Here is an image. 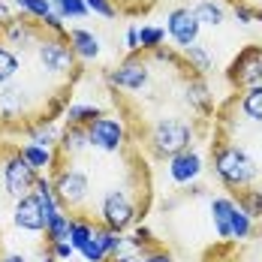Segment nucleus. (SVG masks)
<instances>
[{"mask_svg":"<svg viewBox=\"0 0 262 262\" xmlns=\"http://www.w3.org/2000/svg\"><path fill=\"white\" fill-rule=\"evenodd\" d=\"M81 76L84 60L57 12L36 18L12 9L0 21V139L49 130L70 108Z\"/></svg>","mask_w":262,"mask_h":262,"instance_id":"nucleus-1","label":"nucleus"},{"mask_svg":"<svg viewBox=\"0 0 262 262\" xmlns=\"http://www.w3.org/2000/svg\"><path fill=\"white\" fill-rule=\"evenodd\" d=\"M211 169L220 178V184L229 187L235 196L253 187L262 190V166L256 163V157H250V151L238 139L220 130H214L211 139Z\"/></svg>","mask_w":262,"mask_h":262,"instance_id":"nucleus-2","label":"nucleus"},{"mask_svg":"<svg viewBox=\"0 0 262 262\" xmlns=\"http://www.w3.org/2000/svg\"><path fill=\"white\" fill-rule=\"evenodd\" d=\"M199 133H202V127L196 121H187L181 115H160L139 136H142V145L151 151V157L169 163L172 157L190 151Z\"/></svg>","mask_w":262,"mask_h":262,"instance_id":"nucleus-3","label":"nucleus"},{"mask_svg":"<svg viewBox=\"0 0 262 262\" xmlns=\"http://www.w3.org/2000/svg\"><path fill=\"white\" fill-rule=\"evenodd\" d=\"M154 76V60L148 52H133L127 54L118 67L105 70V81L112 91H121V94H142L148 88V81Z\"/></svg>","mask_w":262,"mask_h":262,"instance_id":"nucleus-4","label":"nucleus"},{"mask_svg":"<svg viewBox=\"0 0 262 262\" xmlns=\"http://www.w3.org/2000/svg\"><path fill=\"white\" fill-rule=\"evenodd\" d=\"M88 139H91V148L100 154H124V148L130 145L127 124L121 118H112V115H100L88 127Z\"/></svg>","mask_w":262,"mask_h":262,"instance_id":"nucleus-5","label":"nucleus"},{"mask_svg":"<svg viewBox=\"0 0 262 262\" xmlns=\"http://www.w3.org/2000/svg\"><path fill=\"white\" fill-rule=\"evenodd\" d=\"M226 81H229L235 91L262 84V46L259 42L244 46V49L232 57V63H229V70H226Z\"/></svg>","mask_w":262,"mask_h":262,"instance_id":"nucleus-6","label":"nucleus"},{"mask_svg":"<svg viewBox=\"0 0 262 262\" xmlns=\"http://www.w3.org/2000/svg\"><path fill=\"white\" fill-rule=\"evenodd\" d=\"M199 18H196V12L190 9V6H175V9H169V15H166V33H169V39L178 46V49H190V46H196V39H199Z\"/></svg>","mask_w":262,"mask_h":262,"instance_id":"nucleus-7","label":"nucleus"},{"mask_svg":"<svg viewBox=\"0 0 262 262\" xmlns=\"http://www.w3.org/2000/svg\"><path fill=\"white\" fill-rule=\"evenodd\" d=\"M199 175H202V157H199L193 148L169 160V178L175 184H181V187L184 184H193Z\"/></svg>","mask_w":262,"mask_h":262,"instance_id":"nucleus-8","label":"nucleus"},{"mask_svg":"<svg viewBox=\"0 0 262 262\" xmlns=\"http://www.w3.org/2000/svg\"><path fill=\"white\" fill-rule=\"evenodd\" d=\"M211 208V223H214V232L223 241H232V226H229V217H232V208H235V199L232 196H211L208 199Z\"/></svg>","mask_w":262,"mask_h":262,"instance_id":"nucleus-9","label":"nucleus"},{"mask_svg":"<svg viewBox=\"0 0 262 262\" xmlns=\"http://www.w3.org/2000/svg\"><path fill=\"white\" fill-rule=\"evenodd\" d=\"M70 39H73V49L81 60H94L100 54V39L91 33V30H81V27H70Z\"/></svg>","mask_w":262,"mask_h":262,"instance_id":"nucleus-10","label":"nucleus"},{"mask_svg":"<svg viewBox=\"0 0 262 262\" xmlns=\"http://www.w3.org/2000/svg\"><path fill=\"white\" fill-rule=\"evenodd\" d=\"M193 12H196L199 25H208V27H220L226 21V9H223V3H217V0H199V3L193 6Z\"/></svg>","mask_w":262,"mask_h":262,"instance_id":"nucleus-11","label":"nucleus"},{"mask_svg":"<svg viewBox=\"0 0 262 262\" xmlns=\"http://www.w3.org/2000/svg\"><path fill=\"white\" fill-rule=\"evenodd\" d=\"M184 60L190 63V70L193 73H199V76H208L211 73V67H214V60H211V52L205 49V46H190V49H184Z\"/></svg>","mask_w":262,"mask_h":262,"instance_id":"nucleus-12","label":"nucleus"},{"mask_svg":"<svg viewBox=\"0 0 262 262\" xmlns=\"http://www.w3.org/2000/svg\"><path fill=\"white\" fill-rule=\"evenodd\" d=\"M229 226H232V241H247V238L253 235V220H250V214L241 208L238 202H235V208H232Z\"/></svg>","mask_w":262,"mask_h":262,"instance_id":"nucleus-13","label":"nucleus"},{"mask_svg":"<svg viewBox=\"0 0 262 262\" xmlns=\"http://www.w3.org/2000/svg\"><path fill=\"white\" fill-rule=\"evenodd\" d=\"M166 42V30L157 25H142L139 27V52H154Z\"/></svg>","mask_w":262,"mask_h":262,"instance_id":"nucleus-14","label":"nucleus"},{"mask_svg":"<svg viewBox=\"0 0 262 262\" xmlns=\"http://www.w3.org/2000/svg\"><path fill=\"white\" fill-rule=\"evenodd\" d=\"M100 115H105L103 108H97V105H70L67 108V124H81V127H91Z\"/></svg>","mask_w":262,"mask_h":262,"instance_id":"nucleus-15","label":"nucleus"},{"mask_svg":"<svg viewBox=\"0 0 262 262\" xmlns=\"http://www.w3.org/2000/svg\"><path fill=\"white\" fill-rule=\"evenodd\" d=\"M241 208L250 214V220H262V190L259 187H253V190H244V193H238L232 196Z\"/></svg>","mask_w":262,"mask_h":262,"instance_id":"nucleus-16","label":"nucleus"},{"mask_svg":"<svg viewBox=\"0 0 262 262\" xmlns=\"http://www.w3.org/2000/svg\"><path fill=\"white\" fill-rule=\"evenodd\" d=\"M21 154H25V160L36 169V172H42V169L49 172V166H52V151H49V148L30 142V145H21Z\"/></svg>","mask_w":262,"mask_h":262,"instance_id":"nucleus-17","label":"nucleus"},{"mask_svg":"<svg viewBox=\"0 0 262 262\" xmlns=\"http://www.w3.org/2000/svg\"><path fill=\"white\" fill-rule=\"evenodd\" d=\"M52 6L57 9L60 18H84L91 12L84 0H52Z\"/></svg>","mask_w":262,"mask_h":262,"instance_id":"nucleus-18","label":"nucleus"},{"mask_svg":"<svg viewBox=\"0 0 262 262\" xmlns=\"http://www.w3.org/2000/svg\"><path fill=\"white\" fill-rule=\"evenodd\" d=\"M49 241H52V244L70 241V217H67V214H57L52 223H49Z\"/></svg>","mask_w":262,"mask_h":262,"instance_id":"nucleus-19","label":"nucleus"},{"mask_svg":"<svg viewBox=\"0 0 262 262\" xmlns=\"http://www.w3.org/2000/svg\"><path fill=\"white\" fill-rule=\"evenodd\" d=\"M12 3H15V9L30 12V15H36V18L52 15V0H12Z\"/></svg>","mask_w":262,"mask_h":262,"instance_id":"nucleus-20","label":"nucleus"},{"mask_svg":"<svg viewBox=\"0 0 262 262\" xmlns=\"http://www.w3.org/2000/svg\"><path fill=\"white\" fill-rule=\"evenodd\" d=\"M88 3V9L94 12V15H100V18H118V6L112 3V0H84Z\"/></svg>","mask_w":262,"mask_h":262,"instance_id":"nucleus-21","label":"nucleus"},{"mask_svg":"<svg viewBox=\"0 0 262 262\" xmlns=\"http://www.w3.org/2000/svg\"><path fill=\"white\" fill-rule=\"evenodd\" d=\"M142 262H178V259H175L163 244H160V247H154V250H148V253L142 256Z\"/></svg>","mask_w":262,"mask_h":262,"instance_id":"nucleus-22","label":"nucleus"},{"mask_svg":"<svg viewBox=\"0 0 262 262\" xmlns=\"http://www.w3.org/2000/svg\"><path fill=\"white\" fill-rule=\"evenodd\" d=\"M127 49L133 52H139V27H127Z\"/></svg>","mask_w":262,"mask_h":262,"instance_id":"nucleus-23","label":"nucleus"},{"mask_svg":"<svg viewBox=\"0 0 262 262\" xmlns=\"http://www.w3.org/2000/svg\"><path fill=\"white\" fill-rule=\"evenodd\" d=\"M112 3H115V0H112Z\"/></svg>","mask_w":262,"mask_h":262,"instance_id":"nucleus-24","label":"nucleus"}]
</instances>
